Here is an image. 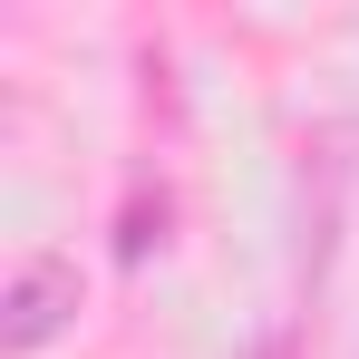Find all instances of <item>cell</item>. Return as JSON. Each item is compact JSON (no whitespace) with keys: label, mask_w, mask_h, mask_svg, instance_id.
Returning <instances> with one entry per match:
<instances>
[{"label":"cell","mask_w":359,"mask_h":359,"mask_svg":"<svg viewBox=\"0 0 359 359\" xmlns=\"http://www.w3.org/2000/svg\"><path fill=\"white\" fill-rule=\"evenodd\" d=\"M78 301H88L78 262H68V252H29V262L10 272V292H0V340H10V350H49L68 320H78Z\"/></svg>","instance_id":"cell-1"}]
</instances>
